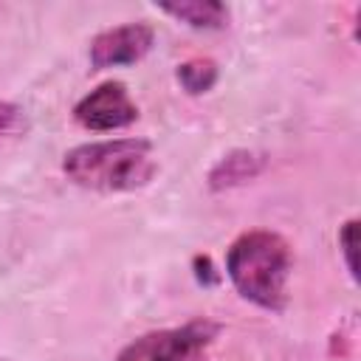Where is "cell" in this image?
Wrapping results in <instances>:
<instances>
[{
    "label": "cell",
    "instance_id": "obj_5",
    "mask_svg": "<svg viewBox=\"0 0 361 361\" xmlns=\"http://www.w3.org/2000/svg\"><path fill=\"white\" fill-rule=\"evenodd\" d=\"M152 48V28L144 23H127L118 28L102 31L90 42V62L96 68L133 65Z\"/></svg>",
    "mask_w": 361,
    "mask_h": 361
},
{
    "label": "cell",
    "instance_id": "obj_2",
    "mask_svg": "<svg viewBox=\"0 0 361 361\" xmlns=\"http://www.w3.org/2000/svg\"><path fill=\"white\" fill-rule=\"evenodd\" d=\"M290 265V245L274 231H248L237 237L226 254V274L234 288L265 310H279L285 305Z\"/></svg>",
    "mask_w": 361,
    "mask_h": 361
},
{
    "label": "cell",
    "instance_id": "obj_7",
    "mask_svg": "<svg viewBox=\"0 0 361 361\" xmlns=\"http://www.w3.org/2000/svg\"><path fill=\"white\" fill-rule=\"evenodd\" d=\"M217 79V65L212 59H189L178 68V82L189 93H206Z\"/></svg>",
    "mask_w": 361,
    "mask_h": 361
},
{
    "label": "cell",
    "instance_id": "obj_9",
    "mask_svg": "<svg viewBox=\"0 0 361 361\" xmlns=\"http://www.w3.org/2000/svg\"><path fill=\"white\" fill-rule=\"evenodd\" d=\"M20 124V110L11 104H0V135H11Z\"/></svg>",
    "mask_w": 361,
    "mask_h": 361
},
{
    "label": "cell",
    "instance_id": "obj_6",
    "mask_svg": "<svg viewBox=\"0 0 361 361\" xmlns=\"http://www.w3.org/2000/svg\"><path fill=\"white\" fill-rule=\"evenodd\" d=\"M166 14L195 25V28H220L228 20V11L223 3H175V6H161Z\"/></svg>",
    "mask_w": 361,
    "mask_h": 361
},
{
    "label": "cell",
    "instance_id": "obj_1",
    "mask_svg": "<svg viewBox=\"0 0 361 361\" xmlns=\"http://www.w3.org/2000/svg\"><path fill=\"white\" fill-rule=\"evenodd\" d=\"M65 175L85 189L96 192H130L155 175V158L149 141L141 138H116V141H90L73 147L62 161Z\"/></svg>",
    "mask_w": 361,
    "mask_h": 361
},
{
    "label": "cell",
    "instance_id": "obj_8",
    "mask_svg": "<svg viewBox=\"0 0 361 361\" xmlns=\"http://www.w3.org/2000/svg\"><path fill=\"white\" fill-rule=\"evenodd\" d=\"M338 240H341V245H344V257H347V268H350V274H355V259H353V251H355V220H350V223H344V228H341V234H338Z\"/></svg>",
    "mask_w": 361,
    "mask_h": 361
},
{
    "label": "cell",
    "instance_id": "obj_4",
    "mask_svg": "<svg viewBox=\"0 0 361 361\" xmlns=\"http://www.w3.org/2000/svg\"><path fill=\"white\" fill-rule=\"evenodd\" d=\"M73 116L82 127L107 133V130H121L133 124L138 118V107L121 82H104L76 104Z\"/></svg>",
    "mask_w": 361,
    "mask_h": 361
},
{
    "label": "cell",
    "instance_id": "obj_3",
    "mask_svg": "<svg viewBox=\"0 0 361 361\" xmlns=\"http://www.w3.org/2000/svg\"><path fill=\"white\" fill-rule=\"evenodd\" d=\"M217 324L197 319L183 327L135 338L116 361H206V350L217 336Z\"/></svg>",
    "mask_w": 361,
    "mask_h": 361
}]
</instances>
